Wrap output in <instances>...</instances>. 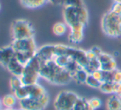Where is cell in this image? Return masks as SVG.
I'll return each mask as SVG.
<instances>
[{
    "mask_svg": "<svg viewBox=\"0 0 121 110\" xmlns=\"http://www.w3.org/2000/svg\"><path fill=\"white\" fill-rule=\"evenodd\" d=\"M12 46L17 59L24 65L36 56L38 50L34 38L13 40Z\"/></svg>",
    "mask_w": 121,
    "mask_h": 110,
    "instance_id": "cell-1",
    "label": "cell"
},
{
    "mask_svg": "<svg viewBox=\"0 0 121 110\" xmlns=\"http://www.w3.org/2000/svg\"><path fill=\"white\" fill-rule=\"evenodd\" d=\"M63 19L65 24L69 28L76 24H87L89 15L88 11L85 6L82 7H64L63 9Z\"/></svg>",
    "mask_w": 121,
    "mask_h": 110,
    "instance_id": "cell-2",
    "label": "cell"
},
{
    "mask_svg": "<svg viewBox=\"0 0 121 110\" xmlns=\"http://www.w3.org/2000/svg\"><path fill=\"white\" fill-rule=\"evenodd\" d=\"M101 29L108 37H121V19L119 16L110 10L105 13L101 19Z\"/></svg>",
    "mask_w": 121,
    "mask_h": 110,
    "instance_id": "cell-3",
    "label": "cell"
},
{
    "mask_svg": "<svg viewBox=\"0 0 121 110\" xmlns=\"http://www.w3.org/2000/svg\"><path fill=\"white\" fill-rule=\"evenodd\" d=\"M13 40L34 38L35 30L33 26L27 19H18L13 22L11 26Z\"/></svg>",
    "mask_w": 121,
    "mask_h": 110,
    "instance_id": "cell-4",
    "label": "cell"
},
{
    "mask_svg": "<svg viewBox=\"0 0 121 110\" xmlns=\"http://www.w3.org/2000/svg\"><path fill=\"white\" fill-rule=\"evenodd\" d=\"M41 63L37 57L32 58L24 67L20 78L23 85H32L37 83L40 78Z\"/></svg>",
    "mask_w": 121,
    "mask_h": 110,
    "instance_id": "cell-5",
    "label": "cell"
},
{
    "mask_svg": "<svg viewBox=\"0 0 121 110\" xmlns=\"http://www.w3.org/2000/svg\"><path fill=\"white\" fill-rule=\"evenodd\" d=\"M80 96L71 91H61L54 101L56 110H72Z\"/></svg>",
    "mask_w": 121,
    "mask_h": 110,
    "instance_id": "cell-6",
    "label": "cell"
},
{
    "mask_svg": "<svg viewBox=\"0 0 121 110\" xmlns=\"http://www.w3.org/2000/svg\"><path fill=\"white\" fill-rule=\"evenodd\" d=\"M49 95L40 98H27L24 99L18 100V105L20 108L25 110H44L49 103Z\"/></svg>",
    "mask_w": 121,
    "mask_h": 110,
    "instance_id": "cell-7",
    "label": "cell"
},
{
    "mask_svg": "<svg viewBox=\"0 0 121 110\" xmlns=\"http://www.w3.org/2000/svg\"><path fill=\"white\" fill-rule=\"evenodd\" d=\"M62 69V68L59 67L54 60L44 62L41 63L40 66V76L50 83H52L57 73Z\"/></svg>",
    "mask_w": 121,
    "mask_h": 110,
    "instance_id": "cell-8",
    "label": "cell"
},
{
    "mask_svg": "<svg viewBox=\"0 0 121 110\" xmlns=\"http://www.w3.org/2000/svg\"><path fill=\"white\" fill-rule=\"evenodd\" d=\"M55 56V48L53 44H47V45L42 46L38 48L36 54V57L41 63L49 60H52Z\"/></svg>",
    "mask_w": 121,
    "mask_h": 110,
    "instance_id": "cell-9",
    "label": "cell"
},
{
    "mask_svg": "<svg viewBox=\"0 0 121 110\" xmlns=\"http://www.w3.org/2000/svg\"><path fill=\"white\" fill-rule=\"evenodd\" d=\"M15 57V52L12 44L0 48V65L7 68L8 64Z\"/></svg>",
    "mask_w": 121,
    "mask_h": 110,
    "instance_id": "cell-10",
    "label": "cell"
},
{
    "mask_svg": "<svg viewBox=\"0 0 121 110\" xmlns=\"http://www.w3.org/2000/svg\"><path fill=\"white\" fill-rule=\"evenodd\" d=\"M70 33L68 35V39L73 43H80L84 38V29L85 25L83 24H76L75 26L69 28Z\"/></svg>",
    "mask_w": 121,
    "mask_h": 110,
    "instance_id": "cell-11",
    "label": "cell"
},
{
    "mask_svg": "<svg viewBox=\"0 0 121 110\" xmlns=\"http://www.w3.org/2000/svg\"><path fill=\"white\" fill-rule=\"evenodd\" d=\"M24 67H25V65L22 64L20 61L17 59L16 57H14L10 61V63L8 64L6 69L12 74V76L21 77L22 72H23Z\"/></svg>",
    "mask_w": 121,
    "mask_h": 110,
    "instance_id": "cell-12",
    "label": "cell"
},
{
    "mask_svg": "<svg viewBox=\"0 0 121 110\" xmlns=\"http://www.w3.org/2000/svg\"><path fill=\"white\" fill-rule=\"evenodd\" d=\"M73 80L72 74L65 68L60 70L52 81V84L55 85H66Z\"/></svg>",
    "mask_w": 121,
    "mask_h": 110,
    "instance_id": "cell-13",
    "label": "cell"
},
{
    "mask_svg": "<svg viewBox=\"0 0 121 110\" xmlns=\"http://www.w3.org/2000/svg\"><path fill=\"white\" fill-rule=\"evenodd\" d=\"M27 90H28V98H40L48 94L45 88L38 83L32 85H27Z\"/></svg>",
    "mask_w": 121,
    "mask_h": 110,
    "instance_id": "cell-14",
    "label": "cell"
},
{
    "mask_svg": "<svg viewBox=\"0 0 121 110\" xmlns=\"http://www.w3.org/2000/svg\"><path fill=\"white\" fill-rule=\"evenodd\" d=\"M107 110H121V98L116 94H111L106 101Z\"/></svg>",
    "mask_w": 121,
    "mask_h": 110,
    "instance_id": "cell-15",
    "label": "cell"
},
{
    "mask_svg": "<svg viewBox=\"0 0 121 110\" xmlns=\"http://www.w3.org/2000/svg\"><path fill=\"white\" fill-rule=\"evenodd\" d=\"M23 7L30 9L42 8L48 3V0H19Z\"/></svg>",
    "mask_w": 121,
    "mask_h": 110,
    "instance_id": "cell-16",
    "label": "cell"
},
{
    "mask_svg": "<svg viewBox=\"0 0 121 110\" xmlns=\"http://www.w3.org/2000/svg\"><path fill=\"white\" fill-rule=\"evenodd\" d=\"M2 105L4 108H13L17 103L18 99L13 93L7 94L2 98Z\"/></svg>",
    "mask_w": 121,
    "mask_h": 110,
    "instance_id": "cell-17",
    "label": "cell"
},
{
    "mask_svg": "<svg viewBox=\"0 0 121 110\" xmlns=\"http://www.w3.org/2000/svg\"><path fill=\"white\" fill-rule=\"evenodd\" d=\"M53 60L59 67L66 69V68L68 66L70 62L72 60V58L66 54H60V55H56L54 57Z\"/></svg>",
    "mask_w": 121,
    "mask_h": 110,
    "instance_id": "cell-18",
    "label": "cell"
},
{
    "mask_svg": "<svg viewBox=\"0 0 121 110\" xmlns=\"http://www.w3.org/2000/svg\"><path fill=\"white\" fill-rule=\"evenodd\" d=\"M90 73L84 68H81L73 74V80L77 83H85Z\"/></svg>",
    "mask_w": 121,
    "mask_h": 110,
    "instance_id": "cell-19",
    "label": "cell"
},
{
    "mask_svg": "<svg viewBox=\"0 0 121 110\" xmlns=\"http://www.w3.org/2000/svg\"><path fill=\"white\" fill-rule=\"evenodd\" d=\"M67 27L65 23L62 22H57L52 27V33L56 36H63L67 31Z\"/></svg>",
    "mask_w": 121,
    "mask_h": 110,
    "instance_id": "cell-20",
    "label": "cell"
},
{
    "mask_svg": "<svg viewBox=\"0 0 121 110\" xmlns=\"http://www.w3.org/2000/svg\"><path fill=\"white\" fill-rule=\"evenodd\" d=\"M72 110H94L90 105L88 100L80 97Z\"/></svg>",
    "mask_w": 121,
    "mask_h": 110,
    "instance_id": "cell-21",
    "label": "cell"
},
{
    "mask_svg": "<svg viewBox=\"0 0 121 110\" xmlns=\"http://www.w3.org/2000/svg\"><path fill=\"white\" fill-rule=\"evenodd\" d=\"M99 89L105 94H114V83L102 82Z\"/></svg>",
    "mask_w": 121,
    "mask_h": 110,
    "instance_id": "cell-22",
    "label": "cell"
},
{
    "mask_svg": "<svg viewBox=\"0 0 121 110\" xmlns=\"http://www.w3.org/2000/svg\"><path fill=\"white\" fill-rule=\"evenodd\" d=\"M22 84V80H21L20 77L17 76H12L10 78V88L12 92H14L15 90H17L18 88H20Z\"/></svg>",
    "mask_w": 121,
    "mask_h": 110,
    "instance_id": "cell-23",
    "label": "cell"
},
{
    "mask_svg": "<svg viewBox=\"0 0 121 110\" xmlns=\"http://www.w3.org/2000/svg\"><path fill=\"white\" fill-rule=\"evenodd\" d=\"M86 83L87 86H89L90 88H99V86L101 84V82L98 81L97 79L94 78L91 74H89L86 78Z\"/></svg>",
    "mask_w": 121,
    "mask_h": 110,
    "instance_id": "cell-24",
    "label": "cell"
},
{
    "mask_svg": "<svg viewBox=\"0 0 121 110\" xmlns=\"http://www.w3.org/2000/svg\"><path fill=\"white\" fill-rule=\"evenodd\" d=\"M113 59H114V56H112L111 54L105 53H102L100 55L98 56V60H99V63H100V66L109 63V62H110Z\"/></svg>",
    "mask_w": 121,
    "mask_h": 110,
    "instance_id": "cell-25",
    "label": "cell"
},
{
    "mask_svg": "<svg viewBox=\"0 0 121 110\" xmlns=\"http://www.w3.org/2000/svg\"><path fill=\"white\" fill-rule=\"evenodd\" d=\"M85 6L83 0H64L63 7H82Z\"/></svg>",
    "mask_w": 121,
    "mask_h": 110,
    "instance_id": "cell-26",
    "label": "cell"
},
{
    "mask_svg": "<svg viewBox=\"0 0 121 110\" xmlns=\"http://www.w3.org/2000/svg\"><path fill=\"white\" fill-rule=\"evenodd\" d=\"M88 102H89L90 105H91V108H92L94 110L99 108L101 107V105H102L101 100L98 98H91V99L88 100Z\"/></svg>",
    "mask_w": 121,
    "mask_h": 110,
    "instance_id": "cell-27",
    "label": "cell"
},
{
    "mask_svg": "<svg viewBox=\"0 0 121 110\" xmlns=\"http://www.w3.org/2000/svg\"><path fill=\"white\" fill-rule=\"evenodd\" d=\"M110 11L114 14L119 15L121 14V2H117V1H114L112 6H111Z\"/></svg>",
    "mask_w": 121,
    "mask_h": 110,
    "instance_id": "cell-28",
    "label": "cell"
},
{
    "mask_svg": "<svg viewBox=\"0 0 121 110\" xmlns=\"http://www.w3.org/2000/svg\"><path fill=\"white\" fill-rule=\"evenodd\" d=\"M90 74H91L93 77H94L95 79H97L98 81L101 82L102 83L103 81V70L101 69H95V71H93L91 73H90Z\"/></svg>",
    "mask_w": 121,
    "mask_h": 110,
    "instance_id": "cell-29",
    "label": "cell"
},
{
    "mask_svg": "<svg viewBox=\"0 0 121 110\" xmlns=\"http://www.w3.org/2000/svg\"><path fill=\"white\" fill-rule=\"evenodd\" d=\"M113 82L121 83V70L117 68L114 71H113Z\"/></svg>",
    "mask_w": 121,
    "mask_h": 110,
    "instance_id": "cell-30",
    "label": "cell"
},
{
    "mask_svg": "<svg viewBox=\"0 0 121 110\" xmlns=\"http://www.w3.org/2000/svg\"><path fill=\"white\" fill-rule=\"evenodd\" d=\"M114 94L121 97V83H114Z\"/></svg>",
    "mask_w": 121,
    "mask_h": 110,
    "instance_id": "cell-31",
    "label": "cell"
},
{
    "mask_svg": "<svg viewBox=\"0 0 121 110\" xmlns=\"http://www.w3.org/2000/svg\"><path fill=\"white\" fill-rule=\"evenodd\" d=\"M86 57H87L89 61H91V60L95 59V58H98L97 55H96L91 49H90V50H88V51H86Z\"/></svg>",
    "mask_w": 121,
    "mask_h": 110,
    "instance_id": "cell-32",
    "label": "cell"
},
{
    "mask_svg": "<svg viewBox=\"0 0 121 110\" xmlns=\"http://www.w3.org/2000/svg\"><path fill=\"white\" fill-rule=\"evenodd\" d=\"M48 3H51V4H52L53 5L63 6L64 0H48Z\"/></svg>",
    "mask_w": 121,
    "mask_h": 110,
    "instance_id": "cell-33",
    "label": "cell"
},
{
    "mask_svg": "<svg viewBox=\"0 0 121 110\" xmlns=\"http://www.w3.org/2000/svg\"><path fill=\"white\" fill-rule=\"evenodd\" d=\"M91 49L93 51V52L95 53L96 54V55H97V57L99 56V55H100V54L103 53V52H102V50H101V48H99V47H96V46H95V47H93V48H91Z\"/></svg>",
    "mask_w": 121,
    "mask_h": 110,
    "instance_id": "cell-34",
    "label": "cell"
},
{
    "mask_svg": "<svg viewBox=\"0 0 121 110\" xmlns=\"http://www.w3.org/2000/svg\"><path fill=\"white\" fill-rule=\"evenodd\" d=\"M2 110H17V109H16V108H3Z\"/></svg>",
    "mask_w": 121,
    "mask_h": 110,
    "instance_id": "cell-35",
    "label": "cell"
},
{
    "mask_svg": "<svg viewBox=\"0 0 121 110\" xmlns=\"http://www.w3.org/2000/svg\"><path fill=\"white\" fill-rule=\"evenodd\" d=\"M3 105H2V100L0 99V110H2L3 109Z\"/></svg>",
    "mask_w": 121,
    "mask_h": 110,
    "instance_id": "cell-36",
    "label": "cell"
},
{
    "mask_svg": "<svg viewBox=\"0 0 121 110\" xmlns=\"http://www.w3.org/2000/svg\"><path fill=\"white\" fill-rule=\"evenodd\" d=\"M114 1H117V2H121V0H114Z\"/></svg>",
    "mask_w": 121,
    "mask_h": 110,
    "instance_id": "cell-37",
    "label": "cell"
},
{
    "mask_svg": "<svg viewBox=\"0 0 121 110\" xmlns=\"http://www.w3.org/2000/svg\"><path fill=\"white\" fill-rule=\"evenodd\" d=\"M17 110H25V109H23V108H19V109H17Z\"/></svg>",
    "mask_w": 121,
    "mask_h": 110,
    "instance_id": "cell-38",
    "label": "cell"
},
{
    "mask_svg": "<svg viewBox=\"0 0 121 110\" xmlns=\"http://www.w3.org/2000/svg\"><path fill=\"white\" fill-rule=\"evenodd\" d=\"M119 18H120V19H121V14H119Z\"/></svg>",
    "mask_w": 121,
    "mask_h": 110,
    "instance_id": "cell-39",
    "label": "cell"
},
{
    "mask_svg": "<svg viewBox=\"0 0 121 110\" xmlns=\"http://www.w3.org/2000/svg\"><path fill=\"white\" fill-rule=\"evenodd\" d=\"M0 10H1V4H0Z\"/></svg>",
    "mask_w": 121,
    "mask_h": 110,
    "instance_id": "cell-40",
    "label": "cell"
}]
</instances>
